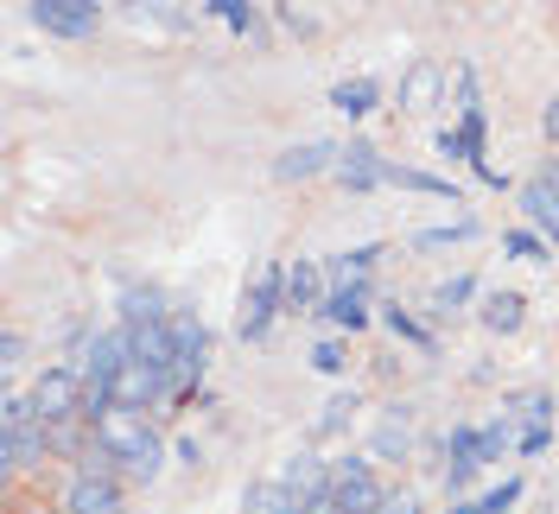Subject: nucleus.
<instances>
[{"label":"nucleus","instance_id":"nucleus-26","mask_svg":"<svg viewBox=\"0 0 559 514\" xmlns=\"http://www.w3.org/2000/svg\"><path fill=\"white\" fill-rule=\"evenodd\" d=\"M382 324H388V331H394L401 343H414V349H432V331H426L419 318H407L401 306H388V311H382Z\"/></svg>","mask_w":559,"mask_h":514},{"label":"nucleus","instance_id":"nucleus-30","mask_svg":"<svg viewBox=\"0 0 559 514\" xmlns=\"http://www.w3.org/2000/svg\"><path fill=\"white\" fill-rule=\"evenodd\" d=\"M471 292H477V279H471V274L445 279V286H432V311H439V318H445V311H452V306H464V299H471Z\"/></svg>","mask_w":559,"mask_h":514},{"label":"nucleus","instance_id":"nucleus-41","mask_svg":"<svg viewBox=\"0 0 559 514\" xmlns=\"http://www.w3.org/2000/svg\"><path fill=\"white\" fill-rule=\"evenodd\" d=\"M445 514H484V509H477V502H452Z\"/></svg>","mask_w":559,"mask_h":514},{"label":"nucleus","instance_id":"nucleus-35","mask_svg":"<svg viewBox=\"0 0 559 514\" xmlns=\"http://www.w3.org/2000/svg\"><path fill=\"white\" fill-rule=\"evenodd\" d=\"M349 413H356V387H349V394H337V401L324 407V419H318V432H337V426H344Z\"/></svg>","mask_w":559,"mask_h":514},{"label":"nucleus","instance_id":"nucleus-21","mask_svg":"<svg viewBox=\"0 0 559 514\" xmlns=\"http://www.w3.org/2000/svg\"><path fill=\"white\" fill-rule=\"evenodd\" d=\"M376 261H382V241H362V248H349V254L331 261V279H337V286H369Z\"/></svg>","mask_w":559,"mask_h":514},{"label":"nucleus","instance_id":"nucleus-13","mask_svg":"<svg viewBox=\"0 0 559 514\" xmlns=\"http://www.w3.org/2000/svg\"><path fill=\"white\" fill-rule=\"evenodd\" d=\"M522 210H527V223H534V229H547V236L559 241V178H554V171L522 184Z\"/></svg>","mask_w":559,"mask_h":514},{"label":"nucleus","instance_id":"nucleus-36","mask_svg":"<svg viewBox=\"0 0 559 514\" xmlns=\"http://www.w3.org/2000/svg\"><path fill=\"white\" fill-rule=\"evenodd\" d=\"M547 445H554V432H547V426H527V432H522V457H540Z\"/></svg>","mask_w":559,"mask_h":514},{"label":"nucleus","instance_id":"nucleus-12","mask_svg":"<svg viewBox=\"0 0 559 514\" xmlns=\"http://www.w3.org/2000/svg\"><path fill=\"white\" fill-rule=\"evenodd\" d=\"M439 89H445V70L432 64V58H419V64L401 76V115H426V108L439 103Z\"/></svg>","mask_w":559,"mask_h":514},{"label":"nucleus","instance_id":"nucleus-23","mask_svg":"<svg viewBox=\"0 0 559 514\" xmlns=\"http://www.w3.org/2000/svg\"><path fill=\"white\" fill-rule=\"evenodd\" d=\"M388 184H401V191H426V198H452V204H457V184H452V178H432V171L388 166Z\"/></svg>","mask_w":559,"mask_h":514},{"label":"nucleus","instance_id":"nucleus-19","mask_svg":"<svg viewBox=\"0 0 559 514\" xmlns=\"http://www.w3.org/2000/svg\"><path fill=\"white\" fill-rule=\"evenodd\" d=\"M242 514H306V495H293L286 482H254L242 495Z\"/></svg>","mask_w":559,"mask_h":514},{"label":"nucleus","instance_id":"nucleus-11","mask_svg":"<svg viewBox=\"0 0 559 514\" xmlns=\"http://www.w3.org/2000/svg\"><path fill=\"white\" fill-rule=\"evenodd\" d=\"M128 362H134V349H128V324H121V331H108V337L90 343V356H83V375H90V381H115Z\"/></svg>","mask_w":559,"mask_h":514},{"label":"nucleus","instance_id":"nucleus-2","mask_svg":"<svg viewBox=\"0 0 559 514\" xmlns=\"http://www.w3.org/2000/svg\"><path fill=\"white\" fill-rule=\"evenodd\" d=\"M90 439H96V451H108L121 470L134 464L140 451L153 445V426H146V413H128V407H108L96 426H90Z\"/></svg>","mask_w":559,"mask_h":514},{"label":"nucleus","instance_id":"nucleus-14","mask_svg":"<svg viewBox=\"0 0 559 514\" xmlns=\"http://www.w3.org/2000/svg\"><path fill=\"white\" fill-rule=\"evenodd\" d=\"M318 318H331L337 331H369V318H376V311H369V286H337V292L318 306Z\"/></svg>","mask_w":559,"mask_h":514},{"label":"nucleus","instance_id":"nucleus-34","mask_svg":"<svg viewBox=\"0 0 559 514\" xmlns=\"http://www.w3.org/2000/svg\"><path fill=\"white\" fill-rule=\"evenodd\" d=\"M312 369H318V375H344V369H349V362H344V343L324 337V343L312 349Z\"/></svg>","mask_w":559,"mask_h":514},{"label":"nucleus","instance_id":"nucleus-40","mask_svg":"<svg viewBox=\"0 0 559 514\" xmlns=\"http://www.w3.org/2000/svg\"><path fill=\"white\" fill-rule=\"evenodd\" d=\"M547 134L559 140V96H554V108H547Z\"/></svg>","mask_w":559,"mask_h":514},{"label":"nucleus","instance_id":"nucleus-20","mask_svg":"<svg viewBox=\"0 0 559 514\" xmlns=\"http://www.w3.org/2000/svg\"><path fill=\"white\" fill-rule=\"evenodd\" d=\"M159 318H173L159 286H121V324H159Z\"/></svg>","mask_w":559,"mask_h":514},{"label":"nucleus","instance_id":"nucleus-4","mask_svg":"<svg viewBox=\"0 0 559 514\" xmlns=\"http://www.w3.org/2000/svg\"><path fill=\"white\" fill-rule=\"evenodd\" d=\"M286 311V267H261V279L248 286V299H242V337L248 343H261L267 331H274V318Z\"/></svg>","mask_w":559,"mask_h":514},{"label":"nucleus","instance_id":"nucleus-37","mask_svg":"<svg viewBox=\"0 0 559 514\" xmlns=\"http://www.w3.org/2000/svg\"><path fill=\"white\" fill-rule=\"evenodd\" d=\"M20 356H26V337H20V331H7V337H0V362H7V369H13V362H20Z\"/></svg>","mask_w":559,"mask_h":514},{"label":"nucleus","instance_id":"nucleus-38","mask_svg":"<svg viewBox=\"0 0 559 514\" xmlns=\"http://www.w3.org/2000/svg\"><path fill=\"white\" fill-rule=\"evenodd\" d=\"M382 514H419V495L401 489V495H388V502H382Z\"/></svg>","mask_w":559,"mask_h":514},{"label":"nucleus","instance_id":"nucleus-32","mask_svg":"<svg viewBox=\"0 0 559 514\" xmlns=\"http://www.w3.org/2000/svg\"><path fill=\"white\" fill-rule=\"evenodd\" d=\"M515 502H522V477H509V482H496L489 495H477V509L484 514H509Z\"/></svg>","mask_w":559,"mask_h":514},{"label":"nucleus","instance_id":"nucleus-16","mask_svg":"<svg viewBox=\"0 0 559 514\" xmlns=\"http://www.w3.org/2000/svg\"><path fill=\"white\" fill-rule=\"evenodd\" d=\"M280 482H286L293 495H306V502H312V495H324V489H331V470H324V457L299 451V457H286V464H280Z\"/></svg>","mask_w":559,"mask_h":514},{"label":"nucleus","instance_id":"nucleus-10","mask_svg":"<svg viewBox=\"0 0 559 514\" xmlns=\"http://www.w3.org/2000/svg\"><path fill=\"white\" fill-rule=\"evenodd\" d=\"M45 451H51V426H45V419H38V426H20V432H7V445H0V470L20 477V470L45 464Z\"/></svg>","mask_w":559,"mask_h":514},{"label":"nucleus","instance_id":"nucleus-17","mask_svg":"<svg viewBox=\"0 0 559 514\" xmlns=\"http://www.w3.org/2000/svg\"><path fill=\"white\" fill-rule=\"evenodd\" d=\"M376 103H382V83H376V76H349V83H337V89H331V108H337L344 121L376 115Z\"/></svg>","mask_w":559,"mask_h":514},{"label":"nucleus","instance_id":"nucleus-28","mask_svg":"<svg viewBox=\"0 0 559 514\" xmlns=\"http://www.w3.org/2000/svg\"><path fill=\"white\" fill-rule=\"evenodd\" d=\"M477 236V223H471V216H457V223H439V229H419V248H452V241H471Z\"/></svg>","mask_w":559,"mask_h":514},{"label":"nucleus","instance_id":"nucleus-8","mask_svg":"<svg viewBox=\"0 0 559 514\" xmlns=\"http://www.w3.org/2000/svg\"><path fill=\"white\" fill-rule=\"evenodd\" d=\"M337 184H344V191H376V184H388V159L376 153V146L349 140L344 159H337Z\"/></svg>","mask_w":559,"mask_h":514},{"label":"nucleus","instance_id":"nucleus-5","mask_svg":"<svg viewBox=\"0 0 559 514\" xmlns=\"http://www.w3.org/2000/svg\"><path fill=\"white\" fill-rule=\"evenodd\" d=\"M33 26H45L51 38H90L103 26L96 0H33Z\"/></svg>","mask_w":559,"mask_h":514},{"label":"nucleus","instance_id":"nucleus-15","mask_svg":"<svg viewBox=\"0 0 559 514\" xmlns=\"http://www.w3.org/2000/svg\"><path fill=\"white\" fill-rule=\"evenodd\" d=\"M324 299H331V292H324V267H318V261L286 267V311H318Z\"/></svg>","mask_w":559,"mask_h":514},{"label":"nucleus","instance_id":"nucleus-31","mask_svg":"<svg viewBox=\"0 0 559 514\" xmlns=\"http://www.w3.org/2000/svg\"><path fill=\"white\" fill-rule=\"evenodd\" d=\"M515 445V419L502 413L496 426H484V464H502V451Z\"/></svg>","mask_w":559,"mask_h":514},{"label":"nucleus","instance_id":"nucleus-3","mask_svg":"<svg viewBox=\"0 0 559 514\" xmlns=\"http://www.w3.org/2000/svg\"><path fill=\"white\" fill-rule=\"evenodd\" d=\"M331 495H337L344 514H382V502H388V489L376 482L369 457H337L331 464Z\"/></svg>","mask_w":559,"mask_h":514},{"label":"nucleus","instance_id":"nucleus-18","mask_svg":"<svg viewBox=\"0 0 559 514\" xmlns=\"http://www.w3.org/2000/svg\"><path fill=\"white\" fill-rule=\"evenodd\" d=\"M369 451H376L382 464H401V457L414 451V432H407V407H388V419L376 426V439H369Z\"/></svg>","mask_w":559,"mask_h":514},{"label":"nucleus","instance_id":"nucleus-7","mask_svg":"<svg viewBox=\"0 0 559 514\" xmlns=\"http://www.w3.org/2000/svg\"><path fill=\"white\" fill-rule=\"evenodd\" d=\"M337 159H344V146H331V140H306V146H286L274 159V178H318V171H337Z\"/></svg>","mask_w":559,"mask_h":514},{"label":"nucleus","instance_id":"nucleus-22","mask_svg":"<svg viewBox=\"0 0 559 514\" xmlns=\"http://www.w3.org/2000/svg\"><path fill=\"white\" fill-rule=\"evenodd\" d=\"M522 292H489L484 299V311H477V318H484L489 331H502V337H509V331H522Z\"/></svg>","mask_w":559,"mask_h":514},{"label":"nucleus","instance_id":"nucleus-29","mask_svg":"<svg viewBox=\"0 0 559 514\" xmlns=\"http://www.w3.org/2000/svg\"><path fill=\"white\" fill-rule=\"evenodd\" d=\"M210 7H216V20H223L236 38L254 33V7H248V0H210Z\"/></svg>","mask_w":559,"mask_h":514},{"label":"nucleus","instance_id":"nucleus-33","mask_svg":"<svg viewBox=\"0 0 559 514\" xmlns=\"http://www.w3.org/2000/svg\"><path fill=\"white\" fill-rule=\"evenodd\" d=\"M159 464H166V445H159V432H153V445L140 451L134 464H128V477H134V482H153V477H159Z\"/></svg>","mask_w":559,"mask_h":514},{"label":"nucleus","instance_id":"nucleus-9","mask_svg":"<svg viewBox=\"0 0 559 514\" xmlns=\"http://www.w3.org/2000/svg\"><path fill=\"white\" fill-rule=\"evenodd\" d=\"M128 349H134V362H146V369H178V337H173L166 318L159 324H128Z\"/></svg>","mask_w":559,"mask_h":514},{"label":"nucleus","instance_id":"nucleus-39","mask_svg":"<svg viewBox=\"0 0 559 514\" xmlns=\"http://www.w3.org/2000/svg\"><path fill=\"white\" fill-rule=\"evenodd\" d=\"M306 514H344V509H337V495L324 489V495H312V502H306Z\"/></svg>","mask_w":559,"mask_h":514},{"label":"nucleus","instance_id":"nucleus-1","mask_svg":"<svg viewBox=\"0 0 559 514\" xmlns=\"http://www.w3.org/2000/svg\"><path fill=\"white\" fill-rule=\"evenodd\" d=\"M83 387H90V375H83V369H70V362L45 369V375L33 381V407H38V419H45V426L83 419Z\"/></svg>","mask_w":559,"mask_h":514},{"label":"nucleus","instance_id":"nucleus-6","mask_svg":"<svg viewBox=\"0 0 559 514\" xmlns=\"http://www.w3.org/2000/svg\"><path fill=\"white\" fill-rule=\"evenodd\" d=\"M64 514H121V482L103 470H76L64 489Z\"/></svg>","mask_w":559,"mask_h":514},{"label":"nucleus","instance_id":"nucleus-27","mask_svg":"<svg viewBox=\"0 0 559 514\" xmlns=\"http://www.w3.org/2000/svg\"><path fill=\"white\" fill-rule=\"evenodd\" d=\"M502 254H515V261H534V267H547V261H554V248H547V241H534L527 229H509V236H502Z\"/></svg>","mask_w":559,"mask_h":514},{"label":"nucleus","instance_id":"nucleus-24","mask_svg":"<svg viewBox=\"0 0 559 514\" xmlns=\"http://www.w3.org/2000/svg\"><path fill=\"white\" fill-rule=\"evenodd\" d=\"M509 419H522V426H547L554 419V394H509Z\"/></svg>","mask_w":559,"mask_h":514},{"label":"nucleus","instance_id":"nucleus-25","mask_svg":"<svg viewBox=\"0 0 559 514\" xmlns=\"http://www.w3.org/2000/svg\"><path fill=\"white\" fill-rule=\"evenodd\" d=\"M445 451H452V464H477V470H484V432H477V426H452Z\"/></svg>","mask_w":559,"mask_h":514}]
</instances>
